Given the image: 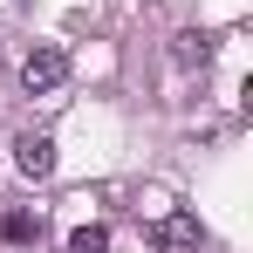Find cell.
Returning <instances> with one entry per match:
<instances>
[{
  "mask_svg": "<svg viewBox=\"0 0 253 253\" xmlns=\"http://www.w3.org/2000/svg\"><path fill=\"white\" fill-rule=\"evenodd\" d=\"M62 83H69V55H62V48H35V55L21 62V89H28V96H55Z\"/></svg>",
  "mask_w": 253,
  "mask_h": 253,
  "instance_id": "cell-1",
  "label": "cell"
},
{
  "mask_svg": "<svg viewBox=\"0 0 253 253\" xmlns=\"http://www.w3.org/2000/svg\"><path fill=\"white\" fill-rule=\"evenodd\" d=\"M14 171L35 178V185L55 178V137H48V130H21V137H14Z\"/></svg>",
  "mask_w": 253,
  "mask_h": 253,
  "instance_id": "cell-2",
  "label": "cell"
},
{
  "mask_svg": "<svg viewBox=\"0 0 253 253\" xmlns=\"http://www.w3.org/2000/svg\"><path fill=\"white\" fill-rule=\"evenodd\" d=\"M151 240H165V247H199V219H185V212H178V219H165Z\"/></svg>",
  "mask_w": 253,
  "mask_h": 253,
  "instance_id": "cell-3",
  "label": "cell"
},
{
  "mask_svg": "<svg viewBox=\"0 0 253 253\" xmlns=\"http://www.w3.org/2000/svg\"><path fill=\"white\" fill-rule=\"evenodd\" d=\"M69 253H110V226H76L69 233Z\"/></svg>",
  "mask_w": 253,
  "mask_h": 253,
  "instance_id": "cell-4",
  "label": "cell"
},
{
  "mask_svg": "<svg viewBox=\"0 0 253 253\" xmlns=\"http://www.w3.org/2000/svg\"><path fill=\"white\" fill-rule=\"evenodd\" d=\"M0 233H7L14 247H28V240L42 233V219H35V212H7V219H0Z\"/></svg>",
  "mask_w": 253,
  "mask_h": 253,
  "instance_id": "cell-5",
  "label": "cell"
},
{
  "mask_svg": "<svg viewBox=\"0 0 253 253\" xmlns=\"http://www.w3.org/2000/svg\"><path fill=\"white\" fill-rule=\"evenodd\" d=\"M171 55H178V62H206L212 42H206V35H178V48H171Z\"/></svg>",
  "mask_w": 253,
  "mask_h": 253,
  "instance_id": "cell-6",
  "label": "cell"
}]
</instances>
